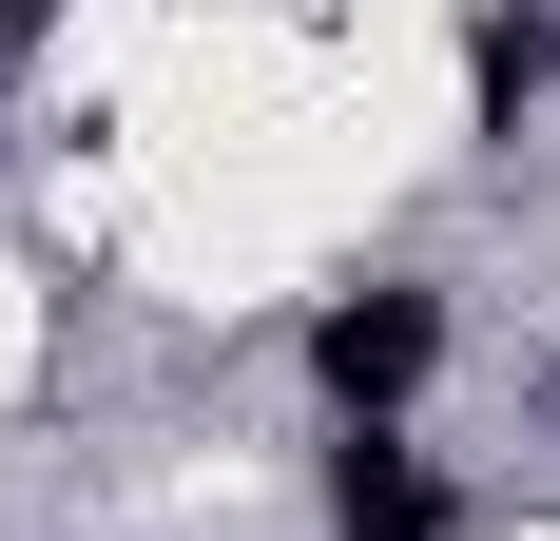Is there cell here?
<instances>
[{
  "mask_svg": "<svg viewBox=\"0 0 560 541\" xmlns=\"http://www.w3.org/2000/svg\"><path fill=\"white\" fill-rule=\"evenodd\" d=\"M425 348H445V310H425V290H348V310L310 329V368H329V406H348V426H387L406 387H425Z\"/></svg>",
  "mask_w": 560,
  "mask_h": 541,
  "instance_id": "obj_1",
  "label": "cell"
},
{
  "mask_svg": "<svg viewBox=\"0 0 560 541\" xmlns=\"http://www.w3.org/2000/svg\"><path fill=\"white\" fill-rule=\"evenodd\" d=\"M329 541H445V503H425V464H406L387 426L329 445Z\"/></svg>",
  "mask_w": 560,
  "mask_h": 541,
  "instance_id": "obj_2",
  "label": "cell"
},
{
  "mask_svg": "<svg viewBox=\"0 0 560 541\" xmlns=\"http://www.w3.org/2000/svg\"><path fill=\"white\" fill-rule=\"evenodd\" d=\"M541 78H560V20H541V0H483V20H464V97H483V136H522Z\"/></svg>",
  "mask_w": 560,
  "mask_h": 541,
  "instance_id": "obj_3",
  "label": "cell"
}]
</instances>
